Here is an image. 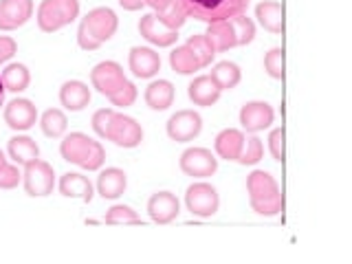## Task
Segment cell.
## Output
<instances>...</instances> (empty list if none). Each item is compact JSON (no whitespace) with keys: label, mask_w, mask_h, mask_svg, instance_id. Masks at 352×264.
I'll return each instance as SVG.
<instances>
[{"label":"cell","mask_w":352,"mask_h":264,"mask_svg":"<svg viewBox=\"0 0 352 264\" xmlns=\"http://www.w3.org/2000/svg\"><path fill=\"white\" fill-rule=\"evenodd\" d=\"M119 27V18L113 9L108 7H95L86 14L77 29V44L84 51H97L104 42L115 36Z\"/></svg>","instance_id":"obj_1"},{"label":"cell","mask_w":352,"mask_h":264,"mask_svg":"<svg viewBox=\"0 0 352 264\" xmlns=\"http://www.w3.org/2000/svg\"><path fill=\"white\" fill-rule=\"evenodd\" d=\"M247 192L253 212L260 216H278L284 209V196L269 172H253L247 179Z\"/></svg>","instance_id":"obj_2"},{"label":"cell","mask_w":352,"mask_h":264,"mask_svg":"<svg viewBox=\"0 0 352 264\" xmlns=\"http://www.w3.org/2000/svg\"><path fill=\"white\" fill-rule=\"evenodd\" d=\"M187 16L203 22H218L240 16L247 11L249 0H179Z\"/></svg>","instance_id":"obj_3"},{"label":"cell","mask_w":352,"mask_h":264,"mask_svg":"<svg viewBox=\"0 0 352 264\" xmlns=\"http://www.w3.org/2000/svg\"><path fill=\"white\" fill-rule=\"evenodd\" d=\"M185 205L198 218H212L218 212V207H220V196H218L214 185L194 183V185L187 187Z\"/></svg>","instance_id":"obj_4"},{"label":"cell","mask_w":352,"mask_h":264,"mask_svg":"<svg viewBox=\"0 0 352 264\" xmlns=\"http://www.w3.org/2000/svg\"><path fill=\"white\" fill-rule=\"evenodd\" d=\"M22 181H25V192L29 196H33V198L49 196L53 192V185H55V172L51 168V163L36 159V161L25 165Z\"/></svg>","instance_id":"obj_5"},{"label":"cell","mask_w":352,"mask_h":264,"mask_svg":"<svg viewBox=\"0 0 352 264\" xmlns=\"http://www.w3.org/2000/svg\"><path fill=\"white\" fill-rule=\"evenodd\" d=\"M106 139L113 141L115 146H119V148H137L139 143L143 141V130L132 117L115 113L113 121H110Z\"/></svg>","instance_id":"obj_6"},{"label":"cell","mask_w":352,"mask_h":264,"mask_svg":"<svg viewBox=\"0 0 352 264\" xmlns=\"http://www.w3.org/2000/svg\"><path fill=\"white\" fill-rule=\"evenodd\" d=\"M181 170L194 179H207L218 170V159L207 148H187L181 154Z\"/></svg>","instance_id":"obj_7"},{"label":"cell","mask_w":352,"mask_h":264,"mask_svg":"<svg viewBox=\"0 0 352 264\" xmlns=\"http://www.w3.org/2000/svg\"><path fill=\"white\" fill-rule=\"evenodd\" d=\"M201 130H203V119L196 110H179L168 121V135L176 143L196 139L201 135Z\"/></svg>","instance_id":"obj_8"},{"label":"cell","mask_w":352,"mask_h":264,"mask_svg":"<svg viewBox=\"0 0 352 264\" xmlns=\"http://www.w3.org/2000/svg\"><path fill=\"white\" fill-rule=\"evenodd\" d=\"M91 82H93V88H97V93L110 97L121 84L126 82V75L117 62L106 60V62H99L91 71Z\"/></svg>","instance_id":"obj_9"},{"label":"cell","mask_w":352,"mask_h":264,"mask_svg":"<svg viewBox=\"0 0 352 264\" xmlns=\"http://www.w3.org/2000/svg\"><path fill=\"white\" fill-rule=\"evenodd\" d=\"M38 121V108L33 106L31 99H14L5 106V124L11 130H29Z\"/></svg>","instance_id":"obj_10"},{"label":"cell","mask_w":352,"mask_h":264,"mask_svg":"<svg viewBox=\"0 0 352 264\" xmlns=\"http://www.w3.org/2000/svg\"><path fill=\"white\" fill-rule=\"evenodd\" d=\"M33 16V0H0V31H14Z\"/></svg>","instance_id":"obj_11"},{"label":"cell","mask_w":352,"mask_h":264,"mask_svg":"<svg viewBox=\"0 0 352 264\" xmlns=\"http://www.w3.org/2000/svg\"><path fill=\"white\" fill-rule=\"evenodd\" d=\"M130 71L135 77L141 80H150L161 71V58L157 51H152L148 47H132L128 55Z\"/></svg>","instance_id":"obj_12"},{"label":"cell","mask_w":352,"mask_h":264,"mask_svg":"<svg viewBox=\"0 0 352 264\" xmlns=\"http://www.w3.org/2000/svg\"><path fill=\"white\" fill-rule=\"evenodd\" d=\"M273 108L267 102H247L240 108V124L247 132H260L273 124Z\"/></svg>","instance_id":"obj_13"},{"label":"cell","mask_w":352,"mask_h":264,"mask_svg":"<svg viewBox=\"0 0 352 264\" xmlns=\"http://www.w3.org/2000/svg\"><path fill=\"white\" fill-rule=\"evenodd\" d=\"M139 33L150 44H154V47H172V44L179 40V31L168 29V27L163 25V22H159V18L154 16V14H148V16L141 18Z\"/></svg>","instance_id":"obj_14"},{"label":"cell","mask_w":352,"mask_h":264,"mask_svg":"<svg viewBox=\"0 0 352 264\" xmlns=\"http://www.w3.org/2000/svg\"><path fill=\"white\" fill-rule=\"evenodd\" d=\"M181 212V205H179V198H176L172 192H157L150 196L148 201V214L154 223L159 225H168L172 220L179 216Z\"/></svg>","instance_id":"obj_15"},{"label":"cell","mask_w":352,"mask_h":264,"mask_svg":"<svg viewBox=\"0 0 352 264\" xmlns=\"http://www.w3.org/2000/svg\"><path fill=\"white\" fill-rule=\"evenodd\" d=\"M60 104L71 113H80L91 104V88L80 80L64 82L60 88Z\"/></svg>","instance_id":"obj_16"},{"label":"cell","mask_w":352,"mask_h":264,"mask_svg":"<svg viewBox=\"0 0 352 264\" xmlns=\"http://www.w3.org/2000/svg\"><path fill=\"white\" fill-rule=\"evenodd\" d=\"M220 86L216 84V80L212 75H201L187 86V95L196 104V106H214L218 99H220Z\"/></svg>","instance_id":"obj_17"},{"label":"cell","mask_w":352,"mask_h":264,"mask_svg":"<svg viewBox=\"0 0 352 264\" xmlns=\"http://www.w3.org/2000/svg\"><path fill=\"white\" fill-rule=\"evenodd\" d=\"M126 187H128V176L119 168H106L97 176V192L102 198H108V201L119 198L126 192Z\"/></svg>","instance_id":"obj_18"},{"label":"cell","mask_w":352,"mask_h":264,"mask_svg":"<svg viewBox=\"0 0 352 264\" xmlns=\"http://www.w3.org/2000/svg\"><path fill=\"white\" fill-rule=\"evenodd\" d=\"M216 154L225 161H238L242 148H245V135L236 128H227L216 137Z\"/></svg>","instance_id":"obj_19"},{"label":"cell","mask_w":352,"mask_h":264,"mask_svg":"<svg viewBox=\"0 0 352 264\" xmlns=\"http://www.w3.org/2000/svg\"><path fill=\"white\" fill-rule=\"evenodd\" d=\"M60 194L66 198H80L84 203L93 201V183L86 179V176L77 174V172H69L60 179Z\"/></svg>","instance_id":"obj_20"},{"label":"cell","mask_w":352,"mask_h":264,"mask_svg":"<svg viewBox=\"0 0 352 264\" xmlns=\"http://www.w3.org/2000/svg\"><path fill=\"white\" fill-rule=\"evenodd\" d=\"M207 40L212 42V47L216 49V53H223L238 47V40H236V31L231 27V20H218V22H209V29H207Z\"/></svg>","instance_id":"obj_21"},{"label":"cell","mask_w":352,"mask_h":264,"mask_svg":"<svg viewBox=\"0 0 352 264\" xmlns=\"http://www.w3.org/2000/svg\"><path fill=\"white\" fill-rule=\"evenodd\" d=\"M256 18L260 25L271 33L284 31V7L275 0H264L256 7Z\"/></svg>","instance_id":"obj_22"},{"label":"cell","mask_w":352,"mask_h":264,"mask_svg":"<svg viewBox=\"0 0 352 264\" xmlns=\"http://www.w3.org/2000/svg\"><path fill=\"white\" fill-rule=\"evenodd\" d=\"M146 104L152 110H168L174 102V86L168 80H157L146 88Z\"/></svg>","instance_id":"obj_23"},{"label":"cell","mask_w":352,"mask_h":264,"mask_svg":"<svg viewBox=\"0 0 352 264\" xmlns=\"http://www.w3.org/2000/svg\"><path fill=\"white\" fill-rule=\"evenodd\" d=\"M7 150H9V157L14 159L18 165H27V163H31V161L40 159V148H38V143L33 141L31 137H25V135L11 137Z\"/></svg>","instance_id":"obj_24"},{"label":"cell","mask_w":352,"mask_h":264,"mask_svg":"<svg viewBox=\"0 0 352 264\" xmlns=\"http://www.w3.org/2000/svg\"><path fill=\"white\" fill-rule=\"evenodd\" d=\"M91 143H93V139L88 137V135H84V132H71L69 137H64L62 146H60L62 159L69 161V163L80 165V161L86 154V150L91 148Z\"/></svg>","instance_id":"obj_25"},{"label":"cell","mask_w":352,"mask_h":264,"mask_svg":"<svg viewBox=\"0 0 352 264\" xmlns=\"http://www.w3.org/2000/svg\"><path fill=\"white\" fill-rule=\"evenodd\" d=\"M36 18H38V27L47 33H53V31L66 27V20L62 16L60 7L55 5V0H42Z\"/></svg>","instance_id":"obj_26"},{"label":"cell","mask_w":352,"mask_h":264,"mask_svg":"<svg viewBox=\"0 0 352 264\" xmlns=\"http://www.w3.org/2000/svg\"><path fill=\"white\" fill-rule=\"evenodd\" d=\"M0 77H3L5 91H9V93L27 91L29 82H31V73H29V69H27L25 64H9Z\"/></svg>","instance_id":"obj_27"},{"label":"cell","mask_w":352,"mask_h":264,"mask_svg":"<svg viewBox=\"0 0 352 264\" xmlns=\"http://www.w3.org/2000/svg\"><path fill=\"white\" fill-rule=\"evenodd\" d=\"M212 77L220 86V91H231V88H236L240 84L242 73L238 69V64L234 62H218L212 69Z\"/></svg>","instance_id":"obj_28"},{"label":"cell","mask_w":352,"mask_h":264,"mask_svg":"<svg viewBox=\"0 0 352 264\" xmlns=\"http://www.w3.org/2000/svg\"><path fill=\"white\" fill-rule=\"evenodd\" d=\"M66 126H69V121L60 108H49L40 119V128L49 139H60L66 132Z\"/></svg>","instance_id":"obj_29"},{"label":"cell","mask_w":352,"mask_h":264,"mask_svg":"<svg viewBox=\"0 0 352 264\" xmlns=\"http://www.w3.org/2000/svg\"><path fill=\"white\" fill-rule=\"evenodd\" d=\"M170 66H172V71L179 75H192L196 71H201V64H198L194 53L187 47H176L170 53Z\"/></svg>","instance_id":"obj_30"},{"label":"cell","mask_w":352,"mask_h":264,"mask_svg":"<svg viewBox=\"0 0 352 264\" xmlns=\"http://www.w3.org/2000/svg\"><path fill=\"white\" fill-rule=\"evenodd\" d=\"M185 47L194 53V58L198 60V64H201V69L203 66H209L212 60L216 58V49L212 47V42L207 40V36H190Z\"/></svg>","instance_id":"obj_31"},{"label":"cell","mask_w":352,"mask_h":264,"mask_svg":"<svg viewBox=\"0 0 352 264\" xmlns=\"http://www.w3.org/2000/svg\"><path fill=\"white\" fill-rule=\"evenodd\" d=\"M106 223L108 225H141V218L132 207L128 205H115L106 212Z\"/></svg>","instance_id":"obj_32"},{"label":"cell","mask_w":352,"mask_h":264,"mask_svg":"<svg viewBox=\"0 0 352 264\" xmlns=\"http://www.w3.org/2000/svg\"><path fill=\"white\" fill-rule=\"evenodd\" d=\"M229 20H231V27H234V31H236L238 47H245V44L253 42V38H256V25H253L251 18L240 14V16H234Z\"/></svg>","instance_id":"obj_33"},{"label":"cell","mask_w":352,"mask_h":264,"mask_svg":"<svg viewBox=\"0 0 352 264\" xmlns=\"http://www.w3.org/2000/svg\"><path fill=\"white\" fill-rule=\"evenodd\" d=\"M159 18V22H163L168 29H176L179 31L183 25H185V20H187V11L183 9V5L179 3V0H172V5L163 11V14H154Z\"/></svg>","instance_id":"obj_34"},{"label":"cell","mask_w":352,"mask_h":264,"mask_svg":"<svg viewBox=\"0 0 352 264\" xmlns=\"http://www.w3.org/2000/svg\"><path fill=\"white\" fill-rule=\"evenodd\" d=\"M264 71H267L273 80H284V49L275 47L264 55Z\"/></svg>","instance_id":"obj_35"},{"label":"cell","mask_w":352,"mask_h":264,"mask_svg":"<svg viewBox=\"0 0 352 264\" xmlns=\"http://www.w3.org/2000/svg\"><path fill=\"white\" fill-rule=\"evenodd\" d=\"M104 161H106V152H104V148H102V143H99V141H93V143H91V148L86 150V154H84L82 161H80V168H84V170H88V172H93V170H99V168H102Z\"/></svg>","instance_id":"obj_36"},{"label":"cell","mask_w":352,"mask_h":264,"mask_svg":"<svg viewBox=\"0 0 352 264\" xmlns=\"http://www.w3.org/2000/svg\"><path fill=\"white\" fill-rule=\"evenodd\" d=\"M264 157V148H262V141L258 137H251L245 141V148H242L238 163L242 165H256L260 159Z\"/></svg>","instance_id":"obj_37"},{"label":"cell","mask_w":352,"mask_h":264,"mask_svg":"<svg viewBox=\"0 0 352 264\" xmlns=\"http://www.w3.org/2000/svg\"><path fill=\"white\" fill-rule=\"evenodd\" d=\"M110 102H113V106H119V108H126V106H132L135 104V99H137V86L132 84V82H124L121 84L117 91L108 97Z\"/></svg>","instance_id":"obj_38"},{"label":"cell","mask_w":352,"mask_h":264,"mask_svg":"<svg viewBox=\"0 0 352 264\" xmlns=\"http://www.w3.org/2000/svg\"><path fill=\"white\" fill-rule=\"evenodd\" d=\"M113 115H115L113 108H102V110H97V113L93 115V121H91L93 130L102 139H106V135H108V128H110V121H113Z\"/></svg>","instance_id":"obj_39"},{"label":"cell","mask_w":352,"mask_h":264,"mask_svg":"<svg viewBox=\"0 0 352 264\" xmlns=\"http://www.w3.org/2000/svg\"><path fill=\"white\" fill-rule=\"evenodd\" d=\"M284 139H286V135H284V128H275L271 135H269V150H271V154H273V159L275 161H284V157H286V150H284Z\"/></svg>","instance_id":"obj_40"},{"label":"cell","mask_w":352,"mask_h":264,"mask_svg":"<svg viewBox=\"0 0 352 264\" xmlns=\"http://www.w3.org/2000/svg\"><path fill=\"white\" fill-rule=\"evenodd\" d=\"M20 179H22V174L18 172L16 165L5 163L3 168H0V190H14L20 183Z\"/></svg>","instance_id":"obj_41"},{"label":"cell","mask_w":352,"mask_h":264,"mask_svg":"<svg viewBox=\"0 0 352 264\" xmlns=\"http://www.w3.org/2000/svg\"><path fill=\"white\" fill-rule=\"evenodd\" d=\"M55 5L60 7L66 25H71V22L80 16V0H55Z\"/></svg>","instance_id":"obj_42"},{"label":"cell","mask_w":352,"mask_h":264,"mask_svg":"<svg viewBox=\"0 0 352 264\" xmlns=\"http://www.w3.org/2000/svg\"><path fill=\"white\" fill-rule=\"evenodd\" d=\"M18 51V44L14 38H7V36H0V64L9 62L11 58L16 55Z\"/></svg>","instance_id":"obj_43"},{"label":"cell","mask_w":352,"mask_h":264,"mask_svg":"<svg viewBox=\"0 0 352 264\" xmlns=\"http://www.w3.org/2000/svg\"><path fill=\"white\" fill-rule=\"evenodd\" d=\"M143 3H146L148 7H152L157 14H163V11L172 5V0H143Z\"/></svg>","instance_id":"obj_44"},{"label":"cell","mask_w":352,"mask_h":264,"mask_svg":"<svg viewBox=\"0 0 352 264\" xmlns=\"http://www.w3.org/2000/svg\"><path fill=\"white\" fill-rule=\"evenodd\" d=\"M119 5L124 7L126 11H139L146 3H143V0H119Z\"/></svg>","instance_id":"obj_45"},{"label":"cell","mask_w":352,"mask_h":264,"mask_svg":"<svg viewBox=\"0 0 352 264\" xmlns=\"http://www.w3.org/2000/svg\"><path fill=\"white\" fill-rule=\"evenodd\" d=\"M5 97V84H3V77H0V102H3Z\"/></svg>","instance_id":"obj_46"},{"label":"cell","mask_w":352,"mask_h":264,"mask_svg":"<svg viewBox=\"0 0 352 264\" xmlns=\"http://www.w3.org/2000/svg\"><path fill=\"white\" fill-rule=\"evenodd\" d=\"M7 163V159H5V154H3V150H0V168H3V165Z\"/></svg>","instance_id":"obj_47"}]
</instances>
